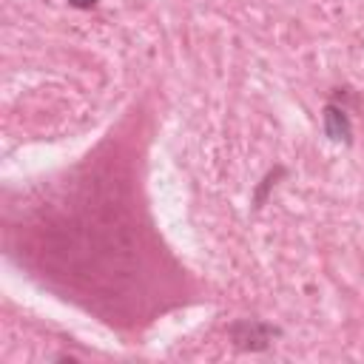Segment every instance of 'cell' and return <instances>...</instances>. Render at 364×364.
<instances>
[{
    "instance_id": "cell-2",
    "label": "cell",
    "mask_w": 364,
    "mask_h": 364,
    "mask_svg": "<svg viewBox=\"0 0 364 364\" xmlns=\"http://www.w3.org/2000/svg\"><path fill=\"white\" fill-rule=\"evenodd\" d=\"M325 131L333 142H350L353 137V128H350V120H347V112L339 109V106H328L325 109Z\"/></svg>"
},
{
    "instance_id": "cell-1",
    "label": "cell",
    "mask_w": 364,
    "mask_h": 364,
    "mask_svg": "<svg viewBox=\"0 0 364 364\" xmlns=\"http://www.w3.org/2000/svg\"><path fill=\"white\" fill-rule=\"evenodd\" d=\"M231 336H234L236 347H242V350H265L271 344V339L279 336V330L271 325H259V322H239L231 328Z\"/></svg>"
},
{
    "instance_id": "cell-3",
    "label": "cell",
    "mask_w": 364,
    "mask_h": 364,
    "mask_svg": "<svg viewBox=\"0 0 364 364\" xmlns=\"http://www.w3.org/2000/svg\"><path fill=\"white\" fill-rule=\"evenodd\" d=\"M69 6H74V9H94L97 6V0H69Z\"/></svg>"
}]
</instances>
